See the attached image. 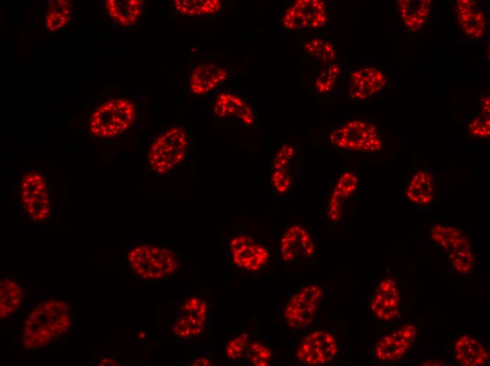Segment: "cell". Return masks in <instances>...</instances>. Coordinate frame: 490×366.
I'll return each mask as SVG.
<instances>
[{
    "label": "cell",
    "instance_id": "obj_10",
    "mask_svg": "<svg viewBox=\"0 0 490 366\" xmlns=\"http://www.w3.org/2000/svg\"><path fill=\"white\" fill-rule=\"evenodd\" d=\"M327 20L324 1L298 0L285 9L282 25L289 31L317 30L324 27Z\"/></svg>",
    "mask_w": 490,
    "mask_h": 366
},
{
    "label": "cell",
    "instance_id": "obj_9",
    "mask_svg": "<svg viewBox=\"0 0 490 366\" xmlns=\"http://www.w3.org/2000/svg\"><path fill=\"white\" fill-rule=\"evenodd\" d=\"M322 295V289L318 284L307 285L294 294L284 308L286 323L294 329H304L311 325Z\"/></svg>",
    "mask_w": 490,
    "mask_h": 366
},
{
    "label": "cell",
    "instance_id": "obj_6",
    "mask_svg": "<svg viewBox=\"0 0 490 366\" xmlns=\"http://www.w3.org/2000/svg\"><path fill=\"white\" fill-rule=\"evenodd\" d=\"M227 249L234 266L249 272L260 270L270 259L269 248L256 237L244 232L231 236Z\"/></svg>",
    "mask_w": 490,
    "mask_h": 366
},
{
    "label": "cell",
    "instance_id": "obj_4",
    "mask_svg": "<svg viewBox=\"0 0 490 366\" xmlns=\"http://www.w3.org/2000/svg\"><path fill=\"white\" fill-rule=\"evenodd\" d=\"M135 102L130 99L117 97L101 103L92 113L90 133L100 138H113L127 132L137 120Z\"/></svg>",
    "mask_w": 490,
    "mask_h": 366
},
{
    "label": "cell",
    "instance_id": "obj_37",
    "mask_svg": "<svg viewBox=\"0 0 490 366\" xmlns=\"http://www.w3.org/2000/svg\"><path fill=\"white\" fill-rule=\"evenodd\" d=\"M117 363H118V362H116V361L114 360H113V359H110V358H105L102 359V360L99 362V365H119V364H117Z\"/></svg>",
    "mask_w": 490,
    "mask_h": 366
},
{
    "label": "cell",
    "instance_id": "obj_31",
    "mask_svg": "<svg viewBox=\"0 0 490 366\" xmlns=\"http://www.w3.org/2000/svg\"><path fill=\"white\" fill-rule=\"evenodd\" d=\"M295 148L293 142H283L274 153L271 159V170L291 168L295 156Z\"/></svg>",
    "mask_w": 490,
    "mask_h": 366
},
{
    "label": "cell",
    "instance_id": "obj_13",
    "mask_svg": "<svg viewBox=\"0 0 490 366\" xmlns=\"http://www.w3.org/2000/svg\"><path fill=\"white\" fill-rule=\"evenodd\" d=\"M348 93L356 101L367 100L382 92L387 79L384 73L375 67H363L349 70Z\"/></svg>",
    "mask_w": 490,
    "mask_h": 366
},
{
    "label": "cell",
    "instance_id": "obj_21",
    "mask_svg": "<svg viewBox=\"0 0 490 366\" xmlns=\"http://www.w3.org/2000/svg\"><path fill=\"white\" fill-rule=\"evenodd\" d=\"M208 306L203 301L199 309L180 311V316L172 327V334L181 339H189L200 335L204 327Z\"/></svg>",
    "mask_w": 490,
    "mask_h": 366
},
{
    "label": "cell",
    "instance_id": "obj_23",
    "mask_svg": "<svg viewBox=\"0 0 490 366\" xmlns=\"http://www.w3.org/2000/svg\"><path fill=\"white\" fill-rule=\"evenodd\" d=\"M432 240L447 253L460 250L472 249L469 239L458 227L437 224L430 231Z\"/></svg>",
    "mask_w": 490,
    "mask_h": 366
},
{
    "label": "cell",
    "instance_id": "obj_7",
    "mask_svg": "<svg viewBox=\"0 0 490 366\" xmlns=\"http://www.w3.org/2000/svg\"><path fill=\"white\" fill-rule=\"evenodd\" d=\"M20 202L26 215L35 222H44L51 213V201L47 182L37 172H30L20 187Z\"/></svg>",
    "mask_w": 490,
    "mask_h": 366
},
{
    "label": "cell",
    "instance_id": "obj_27",
    "mask_svg": "<svg viewBox=\"0 0 490 366\" xmlns=\"http://www.w3.org/2000/svg\"><path fill=\"white\" fill-rule=\"evenodd\" d=\"M358 184L357 172L351 170H345L340 172L330 195L345 203L356 193Z\"/></svg>",
    "mask_w": 490,
    "mask_h": 366
},
{
    "label": "cell",
    "instance_id": "obj_19",
    "mask_svg": "<svg viewBox=\"0 0 490 366\" xmlns=\"http://www.w3.org/2000/svg\"><path fill=\"white\" fill-rule=\"evenodd\" d=\"M453 351L455 359L462 365H484L489 360V355L482 343L468 334L458 338Z\"/></svg>",
    "mask_w": 490,
    "mask_h": 366
},
{
    "label": "cell",
    "instance_id": "obj_11",
    "mask_svg": "<svg viewBox=\"0 0 490 366\" xmlns=\"http://www.w3.org/2000/svg\"><path fill=\"white\" fill-rule=\"evenodd\" d=\"M279 253L282 260L287 263L299 259L315 258L317 246L310 230L301 223L289 225L280 238Z\"/></svg>",
    "mask_w": 490,
    "mask_h": 366
},
{
    "label": "cell",
    "instance_id": "obj_1",
    "mask_svg": "<svg viewBox=\"0 0 490 366\" xmlns=\"http://www.w3.org/2000/svg\"><path fill=\"white\" fill-rule=\"evenodd\" d=\"M73 323L67 301L56 297L45 298L33 305L25 317L21 343L27 350L44 348L66 334Z\"/></svg>",
    "mask_w": 490,
    "mask_h": 366
},
{
    "label": "cell",
    "instance_id": "obj_34",
    "mask_svg": "<svg viewBox=\"0 0 490 366\" xmlns=\"http://www.w3.org/2000/svg\"><path fill=\"white\" fill-rule=\"evenodd\" d=\"M467 131L470 135L484 138L489 135V115L481 113L474 118L467 126Z\"/></svg>",
    "mask_w": 490,
    "mask_h": 366
},
{
    "label": "cell",
    "instance_id": "obj_18",
    "mask_svg": "<svg viewBox=\"0 0 490 366\" xmlns=\"http://www.w3.org/2000/svg\"><path fill=\"white\" fill-rule=\"evenodd\" d=\"M144 4V1L139 0L105 1L109 18L115 25L121 27H132L140 20Z\"/></svg>",
    "mask_w": 490,
    "mask_h": 366
},
{
    "label": "cell",
    "instance_id": "obj_22",
    "mask_svg": "<svg viewBox=\"0 0 490 366\" xmlns=\"http://www.w3.org/2000/svg\"><path fill=\"white\" fill-rule=\"evenodd\" d=\"M0 317L5 320L13 317L20 310L24 300V290L15 280L4 277L0 282Z\"/></svg>",
    "mask_w": 490,
    "mask_h": 366
},
{
    "label": "cell",
    "instance_id": "obj_15",
    "mask_svg": "<svg viewBox=\"0 0 490 366\" xmlns=\"http://www.w3.org/2000/svg\"><path fill=\"white\" fill-rule=\"evenodd\" d=\"M213 114L220 120H236L247 126L256 121L251 106L232 92H225L218 95L213 105Z\"/></svg>",
    "mask_w": 490,
    "mask_h": 366
},
{
    "label": "cell",
    "instance_id": "obj_36",
    "mask_svg": "<svg viewBox=\"0 0 490 366\" xmlns=\"http://www.w3.org/2000/svg\"><path fill=\"white\" fill-rule=\"evenodd\" d=\"M211 362H210V360H209L208 359H207L206 358H204V357H199V358H196V359H194V360H193L191 365H196V366L204 365V366H207V365H211Z\"/></svg>",
    "mask_w": 490,
    "mask_h": 366
},
{
    "label": "cell",
    "instance_id": "obj_24",
    "mask_svg": "<svg viewBox=\"0 0 490 366\" xmlns=\"http://www.w3.org/2000/svg\"><path fill=\"white\" fill-rule=\"evenodd\" d=\"M73 17V3L67 0L49 1L46 5L44 25L49 32L64 28Z\"/></svg>",
    "mask_w": 490,
    "mask_h": 366
},
{
    "label": "cell",
    "instance_id": "obj_17",
    "mask_svg": "<svg viewBox=\"0 0 490 366\" xmlns=\"http://www.w3.org/2000/svg\"><path fill=\"white\" fill-rule=\"evenodd\" d=\"M227 70L216 63H206L196 66L190 75L189 89L194 95H202L214 89L227 77Z\"/></svg>",
    "mask_w": 490,
    "mask_h": 366
},
{
    "label": "cell",
    "instance_id": "obj_16",
    "mask_svg": "<svg viewBox=\"0 0 490 366\" xmlns=\"http://www.w3.org/2000/svg\"><path fill=\"white\" fill-rule=\"evenodd\" d=\"M436 191L434 175L425 169H418L410 177L405 189V197L416 206H425L434 201Z\"/></svg>",
    "mask_w": 490,
    "mask_h": 366
},
{
    "label": "cell",
    "instance_id": "obj_20",
    "mask_svg": "<svg viewBox=\"0 0 490 366\" xmlns=\"http://www.w3.org/2000/svg\"><path fill=\"white\" fill-rule=\"evenodd\" d=\"M475 6V3L472 1H458L456 15L458 25L465 35L478 39L484 36L486 23L484 15Z\"/></svg>",
    "mask_w": 490,
    "mask_h": 366
},
{
    "label": "cell",
    "instance_id": "obj_28",
    "mask_svg": "<svg viewBox=\"0 0 490 366\" xmlns=\"http://www.w3.org/2000/svg\"><path fill=\"white\" fill-rule=\"evenodd\" d=\"M270 184L272 191L275 194H287L294 186V173L291 168L271 170Z\"/></svg>",
    "mask_w": 490,
    "mask_h": 366
},
{
    "label": "cell",
    "instance_id": "obj_25",
    "mask_svg": "<svg viewBox=\"0 0 490 366\" xmlns=\"http://www.w3.org/2000/svg\"><path fill=\"white\" fill-rule=\"evenodd\" d=\"M172 5L179 14L187 18L213 15L222 8L221 1L218 0H176Z\"/></svg>",
    "mask_w": 490,
    "mask_h": 366
},
{
    "label": "cell",
    "instance_id": "obj_2",
    "mask_svg": "<svg viewBox=\"0 0 490 366\" xmlns=\"http://www.w3.org/2000/svg\"><path fill=\"white\" fill-rule=\"evenodd\" d=\"M126 261L132 272L145 281H160L175 274L180 261L170 248L153 244H139L126 254Z\"/></svg>",
    "mask_w": 490,
    "mask_h": 366
},
{
    "label": "cell",
    "instance_id": "obj_35",
    "mask_svg": "<svg viewBox=\"0 0 490 366\" xmlns=\"http://www.w3.org/2000/svg\"><path fill=\"white\" fill-rule=\"evenodd\" d=\"M481 113L484 115H489V96L483 98V101H482L481 104Z\"/></svg>",
    "mask_w": 490,
    "mask_h": 366
},
{
    "label": "cell",
    "instance_id": "obj_33",
    "mask_svg": "<svg viewBox=\"0 0 490 366\" xmlns=\"http://www.w3.org/2000/svg\"><path fill=\"white\" fill-rule=\"evenodd\" d=\"M249 336L241 333L230 339L225 347V355L230 360H238L245 356L249 345Z\"/></svg>",
    "mask_w": 490,
    "mask_h": 366
},
{
    "label": "cell",
    "instance_id": "obj_12",
    "mask_svg": "<svg viewBox=\"0 0 490 366\" xmlns=\"http://www.w3.org/2000/svg\"><path fill=\"white\" fill-rule=\"evenodd\" d=\"M417 335V328L407 324L382 336L375 346V358L381 362L400 360L410 348Z\"/></svg>",
    "mask_w": 490,
    "mask_h": 366
},
{
    "label": "cell",
    "instance_id": "obj_30",
    "mask_svg": "<svg viewBox=\"0 0 490 366\" xmlns=\"http://www.w3.org/2000/svg\"><path fill=\"white\" fill-rule=\"evenodd\" d=\"M340 73L339 67L335 63L327 65L318 73L315 78V89L319 93L326 94L334 87Z\"/></svg>",
    "mask_w": 490,
    "mask_h": 366
},
{
    "label": "cell",
    "instance_id": "obj_32",
    "mask_svg": "<svg viewBox=\"0 0 490 366\" xmlns=\"http://www.w3.org/2000/svg\"><path fill=\"white\" fill-rule=\"evenodd\" d=\"M452 267L461 274L469 273L473 268L475 258L472 249H460L448 253Z\"/></svg>",
    "mask_w": 490,
    "mask_h": 366
},
{
    "label": "cell",
    "instance_id": "obj_3",
    "mask_svg": "<svg viewBox=\"0 0 490 366\" xmlns=\"http://www.w3.org/2000/svg\"><path fill=\"white\" fill-rule=\"evenodd\" d=\"M327 141L335 149L363 155L382 149L378 129L366 118H352L335 125L328 132Z\"/></svg>",
    "mask_w": 490,
    "mask_h": 366
},
{
    "label": "cell",
    "instance_id": "obj_8",
    "mask_svg": "<svg viewBox=\"0 0 490 366\" xmlns=\"http://www.w3.org/2000/svg\"><path fill=\"white\" fill-rule=\"evenodd\" d=\"M338 353L336 337L327 330L318 329L303 338L296 350V358L303 365L321 366L332 362Z\"/></svg>",
    "mask_w": 490,
    "mask_h": 366
},
{
    "label": "cell",
    "instance_id": "obj_29",
    "mask_svg": "<svg viewBox=\"0 0 490 366\" xmlns=\"http://www.w3.org/2000/svg\"><path fill=\"white\" fill-rule=\"evenodd\" d=\"M245 357L253 365H269L272 359V352L269 347L259 341L249 343Z\"/></svg>",
    "mask_w": 490,
    "mask_h": 366
},
{
    "label": "cell",
    "instance_id": "obj_26",
    "mask_svg": "<svg viewBox=\"0 0 490 366\" xmlns=\"http://www.w3.org/2000/svg\"><path fill=\"white\" fill-rule=\"evenodd\" d=\"M305 51L311 57L327 65L333 63L337 53L332 42L325 37H311L303 42Z\"/></svg>",
    "mask_w": 490,
    "mask_h": 366
},
{
    "label": "cell",
    "instance_id": "obj_5",
    "mask_svg": "<svg viewBox=\"0 0 490 366\" xmlns=\"http://www.w3.org/2000/svg\"><path fill=\"white\" fill-rule=\"evenodd\" d=\"M189 141L181 127H170L151 144L147 154L149 168L156 175L165 176L179 168L188 154Z\"/></svg>",
    "mask_w": 490,
    "mask_h": 366
},
{
    "label": "cell",
    "instance_id": "obj_14",
    "mask_svg": "<svg viewBox=\"0 0 490 366\" xmlns=\"http://www.w3.org/2000/svg\"><path fill=\"white\" fill-rule=\"evenodd\" d=\"M370 309L379 319L389 321L400 312V294L396 282L382 279L376 285L370 301Z\"/></svg>",
    "mask_w": 490,
    "mask_h": 366
}]
</instances>
